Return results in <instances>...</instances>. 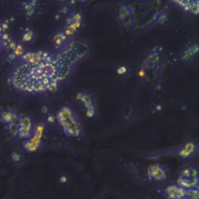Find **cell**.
<instances>
[{
    "mask_svg": "<svg viewBox=\"0 0 199 199\" xmlns=\"http://www.w3.org/2000/svg\"><path fill=\"white\" fill-rule=\"evenodd\" d=\"M118 18L122 26L126 31H131L135 26V12L131 6L122 5L118 9Z\"/></svg>",
    "mask_w": 199,
    "mask_h": 199,
    "instance_id": "7",
    "label": "cell"
},
{
    "mask_svg": "<svg viewBox=\"0 0 199 199\" xmlns=\"http://www.w3.org/2000/svg\"><path fill=\"white\" fill-rule=\"evenodd\" d=\"M82 23L83 15L80 12H76V13L70 15L66 19L64 27L68 28L69 30L73 31L75 34H76L82 26Z\"/></svg>",
    "mask_w": 199,
    "mask_h": 199,
    "instance_id": "12",
    "label": "cell"
},
{
    "mask_svg": "<svg viewBox=\"0 0 199 199\" xmlns=\"http://www.w3.org/2000/svg\"><path fill=\"white\" fill-rule=\"evenodd\" d=\"M88 52V45L83 41L70 43L54 57L45 51L20 49L11 67L9 83L24 93L54 92Z\"/></svg>",
    "mask_w": 199,
    "mask_h": 199,
    "instance_id": "1",
    "label": "cell"
},
{
    "mask_svg": "<svg viewBox=\"0 0 199 199\" xmlns=\"http://www.w3.org/2000/svg\"><path fill=\"white\" fill-rule=\"evenodd\" d=\"M34 124L28 116L20 117L15 127V135L20 139L27 140L34 131Z\"/></svg>",
    "mask_w": 199,
    "mask_h": 199,
    "instance_id": "5",
    "label": "cell"
},
{
    "mask_svg": "<svg viewBox=\"0 0 199 199\" xmlns=\"http://www.w3.org/2000/svg\"><path fill=\"white\" fill-rule=\"evenodd\" d=\"M76 99L85 109L86 115L89 118H93L97 115V103L94 97L85 91H81L76 94Z\"/></svg>",
    "mask_w": 199,
    "mask_h": 199,
    "instance_id": "6",
    "label": "cell"
},
{
    "mask_svg": "<svg viewBox=\"0 0 199 199\" xmlns=\"http://www.w3.org/2000/svg\"><path fill=\"white\" fill-rule=\"evenodd\" d=\"M163 62L162 50L158 48L152 50L142 62L139 71L140 76L143 79H146L151 73L153 75L159 74L163 68Z\"/></svg>",
    "mask_w": 199,
    "mask_h": 199,
    "instance_id": "3",
    "label": "cell"
},
{
    "mask_svg": "<svg viewBox=\"0 0 199 199\" xmlns=\"http://www.w3.org/2000/svg\"><path fill=\"white\" fill-rule=\"evenodd\" d=\"M147 178L150 181H165L167 178V168L158 163L151 164L147 170Z\"/></svg>",
    "mask_w": 199,
    "mask_h": 199,
    "instance_id": "9",
    "label": "cell"
},
{
    "mask_svg": "<svg viewBox=\"0 0 199 199\" xmlns=\"http://www.w3.org/2000/svg\"><path fill=\"white\" fill-rule=\"evenodd\" d=\"M34 38V34L32 31H28V32L25 34V39H26V40H27V41H31Z\"/></svg>",
    "mask_w": 199,
    "mask_h": 199,
    "instance_id": "17",
    "label": "cell"
},
{
    "mask_svg": "<svg viewBox=\"0 0 199 199\" xmlns=\"http://www.w3.org/2000/svg\"><path fill=\"white\" fill-rule=\"evenodd\" d=\"M165 195L167 199H188L187 191L178 184H171L165 189Z\"/></svg>",
    "mask_w": 199,
    "mask_h": 199,
    "instance_id": "10",
    "label": "cell"
},
{
    "mask_svg": "<svg viewBox=\"0 0 199 199\" xmlns=\"http://www.w3.org/2000/svg\"><path fill=\"white\" fill-rule=\"evenodd\" d=\"M6 32H5L2 25V23H0V51L2 50L3 47H4V45H6Z\"/></svg>",
    "mask_w": 199,
    "mask_h": 199,
    "instance_id": "16",
    "label": "cell"
},
{
    "mask_svg": "<svg viewBox=\"0 0 199 199\" xmlns=\"http://www.w3.org/2000/svg\"><path fill=\"white\" fill-rule=\"evenodd\" d=\"M117 73H118V74H120V75H124V74H125V73H126V72H127V68L125 66H121V67H119L118 69H117Z\"/></svg>",
    "mask_w": 199,
    "mask_h": 199,
    "instance_id": "18",
    "label": "cell"
},
{
    "mask_svg": "<svg viewBox=\"0 0 199 199\" xmlns=\"http://www.w3.org/2000/svg\"><path fill=\"white\" fill-rule=\"evenodd\" d=\"M171 1L184 10L194 15H198L199 0H171Z\"/></svg>",
    "mask_w": 199,
    "mask_h": 199,
    "instance_id": "13",
    "label": "cell"
},
{
    "mask_svg": "<svg viewBox=\"0 0 199 199\" xmlns=\"http://www.w3.org/2000/svg\"><path fill=\"white\" fill-rule=\"evenodd\" d=\"M44 127L42 125H39L36 128H34V131L32 136L26 140L25 142V148L28 152H36L39 150L41 147L42 139H43Z\"/></svg>",
    "mask_w": 199,
    "mask_h": 199,
    "instance_id": "8",
    "label": "cell"
},
{
    "mask_svg": "<svg viewBox=\"0 0 199 199\" xmlns=\"http://www.w3.org/2000/svg\"><path fill=\"white\" fill-rule=\"evenodd\" d=\"M198 144L193 142H187L178 152V156L183 161H188L198 153Z\"/></svg>",
    "mask_w": 199,
    "mask_h": 199,
    "instance_id": "11",
    "label": "cell"
},
{
    "mask_svg": "<svg viewBox=\"0 0 199 199\" xmlns=\"http://www.w3.org/2000/svg\"><path fill=\"white\" fill-rule=\"evenodd\" d=\"M198 42H194L188 45L182 54V60L186 63H191L194 62L198 55Z\"/></svg>",
    "mask_w": 199,
    "mask_h": 199,
    "instance_id": "15",
    "label": "cell"
},
{
    "mask_svg": "<svg viewBox=\"0 0 199 199\" xmlns=\"http://www.w3.org/2000/svg\"><path fill=\"white\" fill-rule=\"evenodd\" d=\"M177 184L184 189L199 187L198 171L194 167H187L181 170L178 178Z\"/></svg>",
    "mask_w": 199,
    "mask_h": 199,
    "instance_id": "4",
    "label": "cell"
},
{
    "mask_svg": "<svg viewBox=\"0 0 199 199\" xmlns=\"http://www.w3.org/2000/svg\"><path fill=\"white\" fill-rule=\"evenodd\" d=\"M71 38L68 37L62 31H59L54 34L53 37V46L56 51H61L62 50L65 49L69 45V40Z\"/></svg>",
    "mask_w": 199,
    "mask_h": 199,
    "instance_id": "14",
    "label": "cell"
},
{
    "mask_svg": "<svg viewBox=\"0 0 199 199\" xmlns=\"http://www.w3.org/2000/svg\"><path fill=\"white\" fill-rule=\"evenodd\" d=\"M90 1V0H79V2L82 3V4H87V3H88Z\"/></svg>",
    "mask_w": 199,
    "mask_h": 199,
    "instance_id": "19",
    "label": "cell"
},
{
    "mask_svg": "<svg viewBox=\"0 0 199 199\" xmlns=\"http://www.w3.org/2000/svg\"><path fill=\"white\" fill-rule=\"evenodd\" d=\"M57 120L67 136L76 138L82 135V125L69 107L65 106L59 110Z\"/></svg>",
    "mask_w": 199,
    "mask_h": 199,
    "instance_id": "2",
    "label": "cell"
}]
</instances>
